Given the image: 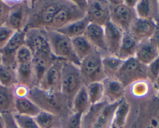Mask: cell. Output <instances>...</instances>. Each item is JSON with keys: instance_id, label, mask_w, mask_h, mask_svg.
Segmentation results:
<instances>
[{"instance_id": "obj_14", "label": "cell", "mask_w": 159, "mask_h": 128, "mask_svg": "<svg viewBox=\"0 0 159 128\" xmlns=\"http://www.w3.org/2000/svg\"><path fill=\"white\" fill-rule=\"evenodd\" d=\"M25 46L29 48L33 55L40 51L51 50L46 30L40 29L25 30Z\"/></svg>"}, {"instance_id": "obj_6", "label": "cell", "mask_w": 159, "mask_h": 128, "mask_svg": "<svg viewBox=\"0 0 159 128\" xmlns=\"http://www.w3.org/2000/svg\"><path fill=\"white\" fill-rule=\"evenodd\" d=\"M115 79L126 89L136 82L148 80V66L140 63L134 56L124 60Z\"/></svg>"}, {"instance_id": "obj_24", "label": "cell", "mask_w": 159, "mask_h": 128, "mask_svg": "<svg viewBox=\"0 0 159 128\" xmlns=\"http://www.w3.org/2000/svg\"><path fill=\"white\" fill-rule=\"evenodd\" d=\"M130 104L125 98L118 104L112 120L111 128H124L130 113Z\"/></svg>"}, {"instance_id": "obj_11", "label": "cell", "mask_w": 159, "mask_h": 128, "mask_svg": "<svg viewBox=\"0 0 159 128\" xmlns=\"http://www.w3.org/2000/svg\"><path fill=\"white\" fill-rule=\"evenodd\" d=\"M23 45H25V31L14 32L6 46L0 49L2 63L16 69L17 66L16 55Z\"/></svg>"}, {"instance_id": "obj_40", "label": "cell", "mask_w": 159, "mask_h": 128, "mask_svg": "<svg viewBox=\"0 0 159 128\" xmlns=\"http://www.w3.org/2000/svg\"><path fill=\"white\" fill-rule=\"evenodd\" d=\"M10 4L7 2L0 1V26L6 24L11 10Z\"/></svg>"}, {"instance_id": "obj_13", "label": "cell", "mask_w": 159, "mask_h": 128, "mask_svg": "<svg viewBox=\"0 0 159 128\" xmlns=\"http://www.w3.org/2000/svg\"><path fill=\"white\" fill-rule=\"evenodd\" d=\"M63 60H57L47 70L38 84V87L48 92H61V79Z\"/></svg>"}, {"instance_id": "obj_33", "label": "cell", "mask_w": 159, "mask_h": 128, "mask_svg": "<svg viewBox=\"0 0 159 128\" xmlns=\"http://www.w3.org/2000/svg\"><path fill=\"white\" fill-rule=\"evenodd\" d=\"M153 2L149 0H141L138 1L134 7L135 13L137 18L140 19H154L153 16Z\"/></svg>"}, {"instance_id": "obj_35", "label": "cell", "mask_w": 159, "mask_h": 128, "mask_svg": "<svg viewBox=\"0 0 159 128\" xmlns=\"http://www.w3.org/2000/svg\"><path fill=\"white\" fill-rule=\"evenodd\" d=\"M82 114L71 112L63 120L61 128H82Z\"/></svg>"}, {"instance_id": "obj_42", "label": "cell", "mask_w": 159, "mask_h": 128, "mask_svg": "<svg viewBox=\"0 0 159 128\" xmlns=\"http://www.w3.org/2000/svg\"><path fill=\"white\" fill-rule=\"evenodd\" d=\"M152 39L155 42V43L156 44L157 47H158V51H159V22H157V27L156 30H155V34H154L153 37H152Z\"/></svg>"}, {"instance_id": "obj_30", "label": "cell", "mask_w": 159, "mask_h": 128, "mask_svg": "<svg viewBox=\"0 0 159 128\" xmlns=\"http://www.w3.org/2000/svg\"><path fill=\"white\" fill-rule=\"evenodd\" d=\"M34 120L40 128H61L63 121L57 116L42 110L34 117Z\"/></svg>"}, {"instance_id": "obj_21", "label": "cell", "mask_w": 159, "mask_h": 128, "mask_svg": "<svg viewBox=\"0 0 159 128\" xmlns=\"http://www.w3.org/2000/svg\"><path fill=\"white\" fill-rule=\"evenodd\" d=\"M16 74L17 85L25 86L29 89L37 86L32 63L17 65L16 68Z\"/></svg>"}, {"instance_id": "obj_12", "label": "cell", "mask_w": 159, "mask_h": 128, "mask_svg": "<svg viewBox=\"0 0 159 128\" xmlns=\"http://www.w3.org/2000/svg\"><path fill=\"white\" fill-rule=\"evenodd\" d=\"M137 18L134 9L124 3L110 7V21L124 32H129L132 23Z\"/></svg>"}, {"instance_id": "obj_44", "label": "cell", "mask_w": 159, "mask_h": 128, "mask_svg": "<svg viewBox=\"0 0 159 128\" xmlns=\"http://www.w3.org/2000/svg\"><path fill=\"white\" fill-rule=\"evenodd\" d=\"M0 128H5V120L2 114H0Z\"/></svg>"}, {"instance_id": "obj_22", "label": "cell", "mask_w": 159, "mask_h": 128, "mask_svg": "<svg viewBox=\"0 0 159 128\" xmlns=\"http://www.w3.org/2000/svg\"><path fill=\"white\" fill-rule=\"evenodd\" d=\"M139 43L140 42H138L130 32H124L117 56L123 60L134 57Z\"/></svg>"}, {"instance_id": "obj_8", "label": "cell", "mask_w": 159, "mask_h": 128, "mask_svg": "<svg viewBox=\"0 0 159 128\" xmlns=\"http://www.w3.org/2000/svg\"><path fill=\"white\" fill-rule=\"evenodd\" d=\"M85 17V11L79 7L73 1H63L54 15L51 26L47 31H57L69 23Z\"/></svg>"}, {"instance_id": "obj_18", "label": "cell", "mask_w": 159, "mask_h": 128, "mask_svg": "<svg viewBox=\"0 0 159 128\" xmlns=\"http://www.w3.org/2000/svg\"><path fill=\"white\" fill-rule=\"evenodd\" d=\"M104 100L108 103H116L124 99L125 88L115 78H106L102 81Z\"/></svg>"}, {"instance_id": "obj_47", "label": "cell", "mask_w": 159, "mask_h": 128, "mask_svg": "<svg viewBox=\"0 0 159 128\" xmlns=\"http://www.w3.org/2000/svg\"><path fill=\"white\" fill-rule=\"evenodd\" d=\"M158 3H159V2H158Z\"/></svg>"}, {"instance_id": "obj_25", "label": "cell", "mask_w": 159, "mask_h": 128, "mask_svg": "<svg viewBox=\"0 0 159 128\" xmlns=\"http://www.w3.org/2000/svg\"><path fill=\"white\" fill-rule=\"evenodd\" d=\"M15 95L13 87L0 85V114L15 113Z\"/></svg>"}, {"instance_id": "obj_15", "label": "cell", "mask_w": 159, "mask_h": 128, "mask_svg": "<svg viewBox=\"0 0 159 128\" xmlns=\"http://www.w3.org/2000/svg\"><path fill=\"white\" fill-rule=\"evenodd\" d=\"M156 27L157 22L155 19L136 18L129 32L138 42H142L153 37Z\"/></svg>"}, {"instance_id": "obj_38", "label": "cell", "mask_w": 159, "mask_h": 128, "mask_svg": "<svg viewBox=\"0 0 159 128\" xmlns=\"http://www.w3.org/2000/svg\"><path fill=\"white\" fill-rule=\"evenodd\" d=\"M159 76V56L148 66V80L155 83Z\"/></svg>"}, {"instance_id": "obj_26", "label": "cell", "mask_w": 159, "mask_h": 128, "mask_svg": "<svg viewBox=\"0 0 159 128\" xmlns=\"http://www.w3.org/2000/svg\"><path fill=\"white\" fill-rule=\"evenodd\" d=\"M89 24V22L88 21L86 17H84L83 19L69 23L57 31L71 39L76 37L84 35L85 29Z\"/></svg>"}, {"instance_id": "obj_34", "label": "cell", "mask_w": 159, "mask_h": 128, "mask_svg": "<svg viewBox=\"0 0 159 128\" xmlns=\"http://www.w3.org/2000/svg\"><path fill=\"white\" fill-rule=\"evenodd\" d=\"M12 116L17 126L20 128H40L36 123L34 117L20 115L15 113L12 114Z\"/></svg>"}, {"instance_id": "obj_5", "label": "cell", "mask_w": 159, "mask_h": 128, "mask_svg": "<svg viewBox=\"0 0 159 128\" xmlns=\"http://www.w3.org/2000/svg\"><path fill=\"white\" fill-rule=\"evenodd\" d=\"M46 35L51 52L56 58L80 66L81 61L75 53L71 39L57 31H46Z\"/></svg>"}, {"instance_id": "obj_29", "label": "cell", "mask_w": 159, "mask_h": 128, "mask_svg": "<svg viewBox=\"0 0 159 128\" xmlns=\"http://www.w3.org/2000/svg\"><path fill=\"white\" fill-rule=\"evenodd\" d=\"M71 44L76 56L80 61L91 54L95 49L94 46L86 39L84 35L71 39Z\"/></svg>"}, {"instance_id": "obj_41", "label": "cell", "mask_w": 159, "mask_h": 128, "mask_svg": "<svg viewBox=\"0 0 159 128\" xmlns=\"http://www.w3.org/2000/svg\"><path fill=\"white\" fill-rule=\"evenodd\" d=\"M5 120V128H20L17 126L12 114H2Z\"/></svg>"}, {"instance_id": "obj_43", "label": "cell", "mask_w": 159, "mask_h": 128, "mask_svg": "<svg viewBox=\"0 0 159 128\" xmlns=\"http://www.w3.org/2000/svg\"><path fill=\"white\" fill-rule=\"evenodd\" d=\"M137 2H138V1H134V0H126V1H124V4L127 5L129 7L133 8V9H134Z\"/></svg>"}, {"instance_id": "obj_32", "label": "cell", "mask_w": 159, "mask_h": 128, "mask_svg": "<svg viewBox=\"0 0 159 128\" xmlns=\"http://www.w3.org/2000/svg\"><path fill=\"white\" fill-rule=\"evenodd\" d=\"M0 85L6 87H14L17 85L16 69L0 63Z\"/></svg>"}, {"instance_id": "obj_7", "label": "cell", "mask_w": 159, "mask_h": 128, "mask_svg": "<svg viewBox=\"0 0 159 128\" xmlns=\"http://www.w3.org/2000/svg\"><path fill=\"white\" fill-rule=\"evenodd\" d=\"M102 59V52L95 49L91 54L81 61L79 69L85 86L95 82H102L106 79Z\"/></svg>"}, {"instance_id": "obj_27", "label": "cell", "mask_w": 159, "mask_h": 128, "mask_svg": "<svg viewBox=\"0 0 159 128\" xmlns=\"http://www.w3.org/2000/svg\"><path fill=\"white\" fill-rule=\"evenodd\" d=\"M85 86H83L75 96L71 103V112L83 115L91 106Z\"/></svg>"}, {"instance_id": "obj_31", "label": "cell", "mask_w": 159, "mask_h": 128, "mask_svg": "<svg viewBox=\"0 0 159 128\" xmlns=\"http://www.w3.org/2000/svg\"><path fill=\"white\" fill-rule=\"evenodd\" d=\"M91 105L97 104L104 100V87L102 82H95L85 86Z\"/></svg>"}, {"instance_id": "obj_20", "label": "cell", "mask_w": 159, "mask_h": 128, "mask_svg": "<svg viewBox=\"0 0 159 128\" xmlns=\"http://www.w3.org/2000/svg\"><path fill=\"white\" fill-rule=\"evenodd\" d=\"M84 36L94 46L95 49L102 53V56L108 55L105 43L103 26L89 23L85 29Z\"/></svg>"}, {"instance_id": "obj_28", "label": "cell", "mask_w": 159, "mask_h": 128, "mask_svg": "<svg viewBox=\"0 0 159 128\" xmlns=\"http://www.w3.org/2000/svg\"><path fill=\"white\" fill-rule=\"evenodd\" d=\"M124 61L116 56H102V67L106 78H115Z\"/></svg>"}, {"instance_id": "obj_10", "label": "cell", "mask_w": 159, "mask_h": 128, "mask_svg": "<svg viewBox=\"0 0 159 128\" xmlns=\"http://www.w3.org/2000/svg\"><path fill=\"white\" fill-rule=\"evenodd\" d=\"M10 12L6 23V26L14 32L24 31L29 15V2L26 1L16 2L11 5Z\"/></svg>"}, {"instance_id": "obj_23", "label": "cell", "mask_w": 159, "mask_h": 128, "mask_svg": "<svg viewBox=\"0 0 159 128\" xmlns=\"http://www.w3.org/2000/svg\"><path fill=\"white\" fill-rule=\"evenodd\" d=\"M14 106L15 114L30 117H35L41 111L27 97H15Z\"/></svg>"}, {"instance_id": "obj_2", "label": "cell", "mask_w": 159, "mask_h": 128, "mask_svg": "<svg viewBox=\"0 0 159 128\" xmlns=\"http://www.w3.org/2000/svg\"><path fill=\"white\" fill-rule=\"evenodd\" d=\"M28 2L30 10L25 30L29 29H40L47 31L51 26L53 19L63 1L47 0L30 1Z\"/></svg>"}, {"instance_id": "obj_1", "label": "cell", "mask_w": 159, "mask_h": 128, "mask_svg": "<svg viewBox=\"0 0 159 128\" xmlns=\"http://www.w3.org/2000/svg\"><path fill=\"white\" fill-rule=\"evenodd\" d=\"M27 97L42 111L51 113L64 120L71 113L68 100L61 92L45 91L38 86L29 89Z\"/></svg>"}, {"instance_id": "obj_37", "label": "cell", "mask_w": 159, "mask_h": 128, "mask_svg": "<svg viewBox=\"0 0 159 128\" xmlns=\"http://www.w3.org/2000/svg\"><path fill=\"white\" fill-rule=\"evenodd\" d=\"M130 88L132 94L136 97H144L148 92V85L146 80L136 82L130 86Z\"/></svg>"}, {"instance_id": "obj_46", "label": "cell", "mask_w": 159, "mask_h": 128, "mask_svg": "<svg viewBox=\"0 0 159 128\" xmlns=\"http://www.w3.org/2000/svg\"><path fill=\"white\" fill-rule=\"evenodd\" d=\"M2 63V58H1V55H0V63Z\"/></svg>"}, {"instance_id": "obj_3", "label": "cell", "mask_w": 159, "mask_h": 128, "mask_svg": "<svg viewBox=\"0 0 159 128\" xmlns=\"http://www.w3.org/2000/svg\"><path fill=\"white\" fill-rule=\"evenodd\" d=\"M120 102L108 103L103 100L92 105L89 110L82 115V128H111L113 114Z\"/></svg>"}, {"instance_id": "obj_19", "label": "cell", "mask_w": 159, "mask_h": 128, "mask_svg": "<svg viewBox=\"0 0 159 128\" xmlns=\"http://www.w3.org/2000/svg\"><path fill=\"white\" fill-rule=\"evenodd\" d=\"M159 56L158 47L152 39L140 42L134 57L142 64L148 66Z\"/></svg>"}, {"instance_id": "obj_45", "label": "cell", "mask_w": 159, "mask_h": 128, "mask_svg": "<svg viewBox=\"0 0 159 128\" xmlns=\"http://www.w3.org/2000/svg\"><path fill=\"white\" fill-rule=\"evenodd\" d=\"M155 83L156 84V86H157V89H158V97L159 98V76L157 78V80H155Z\"/></svg>"}, {"instance_id": "obj_39", "label": "cell", "mask_w": 159, "mask_h": 128, "mask_svg": "<svg viewBox=\"0 0 159 128\" xmlns=\"http://www.w3.org/2000/svg\"><path fill=\"white\" fill-rule=\"evenodd\" d=\"M14 32L13 30L9 29L6 25L0 26V49L6 46Z\"/></svg>"}, {"instance_id": "obj_16", "label": "cell", "mask_w": 159, "mask_h": 128, "mask_svg": "<svg viewBox=\"0 0 159 128\" xmlns=\"http://www.w3.org/2000/svg\"><path fill=\"white\" fill-rule=\"evenodd\" d=\"M58 59L56 58L51 50L40 51L33 55L32 65L35 74L37 86L48 69Z\"/></svg>"}, {"instance_id": "obj_36", "label": "cell", "mask_w": 159, "mask_h": 128, "mask_svg": "<svg viewBox=\"0 0 159 128\" xmlns=\"http://www.w3.org/2000/svg\"><path fill=\"white\" fill-rule=\"evenodd\" d=\"M33 54L29 48L23 45L19 49L16 55V65L24 64V63H32Z\"/></svg>"}, {"instance_id": "obj_4", "label": "cell", "mask_w": 159, "mask_h": 128, "mask_svg": "<svg viewBox=\"0 0 159 128\" xmlns=\"http://www.w3.org/2000/svg\"><path fill=\"white\" fill-rule=\"evenodd\" d=\"M84 85L79 66L63 62L61 67V92L68 100L71 109V103L79 89Z\"/></svg>"}, {"instance_id": "obj_17", "label": "cell", "mask_w": 159, "mask_h": 128, "mask_svg": "<svg viewBox=\"0 0 159 128\" xmlns=\"http://www.w3.org/2000/svg\"><path fill=\"white\" fill-rule=\"evenodd\" d=\"M103 29L107 54L117 56L124 32L110 20L103 26Z\"/></svg>"}, {"instance_id": "obj_9", "label": "cell", "mask_w": 159, "mask_h": 128, "mask_svg": "<svg viewBox=\"0 0 159 128\" xmlns=\"http://www.w3.org/2000/svg\"><path fill=\"white\" fill-rule=\"evenodd\" d=\"M85 17L89 23H93L101 26H105L110 20V6L108 1H88Z\"/></svg>"}]
</instances>
